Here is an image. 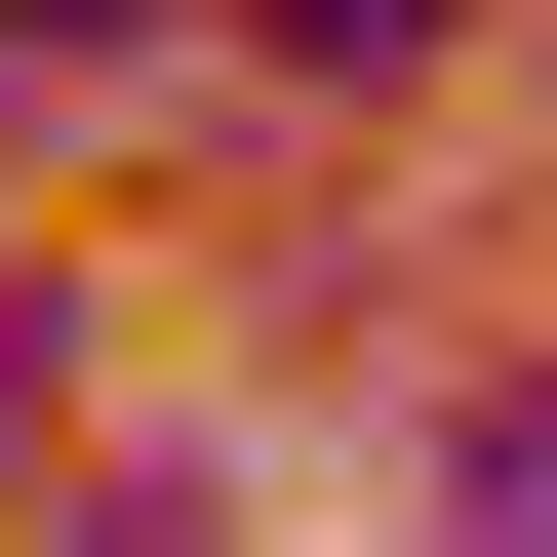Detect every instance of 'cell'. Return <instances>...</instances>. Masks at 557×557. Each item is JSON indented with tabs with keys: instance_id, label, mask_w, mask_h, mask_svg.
Segmentation results:
<instances>
[{
	"instance_id": "6da1fadb",
	"label": "cell",
	"mask_w": 557,
	"mask_h": 557,
	"mask_svg": "<svg viewBox=\"0 0 557 557\" xmlns=\"http://www.w3.org/2000/svg\"><path fill=\"white\" fill-rule=\"evenodd\" d=\"M438 557H557V359H518V398L438 438Z\"/></svg>"
},
{
	"instance_id": "7a4b0ae2",
	"label": "cell",
	"mask_w": 557,
	"mask_h": 557,
	"mask_svg": "<svg viewBox=\"0 0 557 557\" xmlns=\"http://www.w3.org/2000/svg\"><path fill=\"white\" fill-rule=\"evenodd\" d=\"M40 398H81V319H40V278H0V478H40Z\"/></svg>"
},
{
	"instance_id": "3957f363",
	"label": "cell",
	"mask_w": 557,
	"mask_h": 557,
	"mask_svg": "<svg viewBox=\"0 0 557 557\" xmlns=\"http://www.w3.org/2000/svg\"><path fill=\"white\" fill-rule=\"evenodd\" d=\"M239 40H278V81H398V0H239Z\"/></svg>"
},
{
	"instance_id": "277c9868",
	"label": "cell",
	"mask_w": 557,
	"mask_h": 557,
	"mask_svg": "<svg viewBox=\"0 0 557 557\" xmlns=\"http://www.w3.org/2000/svg\"><path fill=\"white\" fill-rule=\"evenodd\" d=\"M0 81H120V0H0Z\"/></svg>"
},
{
	"instance_id": "5b68a950",
	"label": "cell",
	"mask_w": 557,
	"mask_h": 557,
	"mask_svg": "<svg viewBox=\"0 0 557 557\" xmlns=\"http://www.w3.org/2000/svg\"><path fill=\"white\" fill-rule=\"evenodd\" d=\"M81 557H239V518H199V478H120V518H81Z\"/></svg>"
}]
</instances>
